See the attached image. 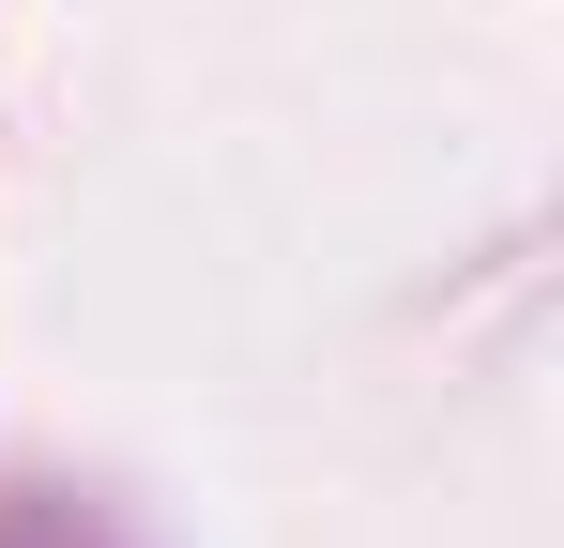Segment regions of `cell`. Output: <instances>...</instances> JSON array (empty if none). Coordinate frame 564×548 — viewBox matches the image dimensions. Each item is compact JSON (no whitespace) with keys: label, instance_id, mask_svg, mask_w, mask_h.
<instances>
[]
</instances>
